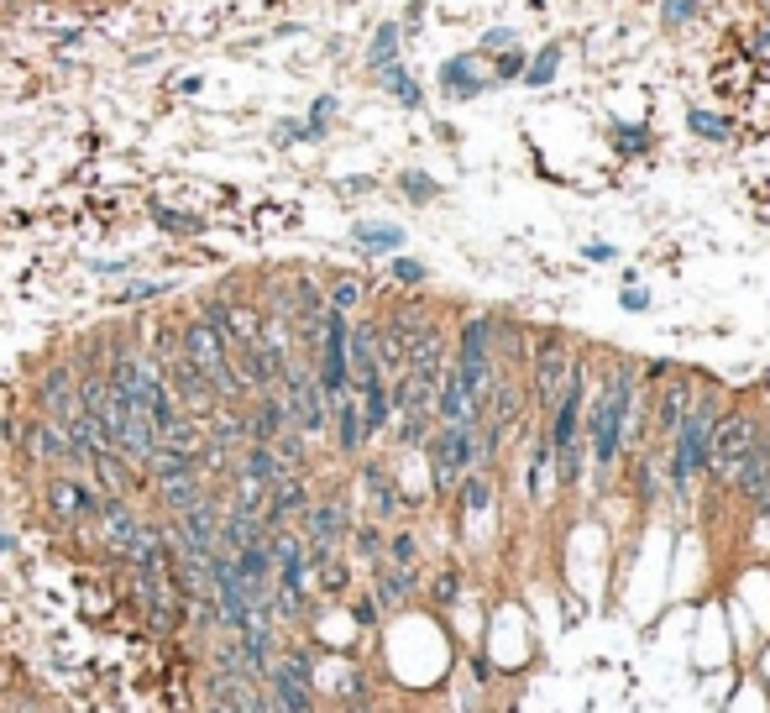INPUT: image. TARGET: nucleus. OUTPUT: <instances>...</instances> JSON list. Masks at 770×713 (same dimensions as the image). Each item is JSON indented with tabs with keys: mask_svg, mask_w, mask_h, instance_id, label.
I'll return each mask as SVG.
<instances>
[{
	"mask_svg": "<svg viewBox=\"0 0 770 713\" xmlns=\"http://www.w3.org/2000/svg\"><path fill=\"white\" fill-rule=\"evenodd\" d=\"M352 241L362 247V252H378V258H383V252H399V247H404V232L388 226V221H356Z\"/></svg>",
	"mask_w": 770,
	"mask_h": 713,
	"instance_id": "20",
	"label": "nucleus"
},
{
	"mask_svg": "<svg viewBox=\"0 0 770 713\" xmlns=\"http://www.w3.org/2000/svg\"><path fill=\"white\" fill-rule=\"evenodd\" d=\"M267 142H273V148H294V142H304V121H294V116L273 121V132H267Z\"/></svg>",
	"mask_w": 770,
	"mask_h": 713,
	"instance_id": "31",
	"label": "nucleus"
},
{
	"mask_svg": "<svg viewBox=\"0 0 770 713\" xmlns=\"http://www.w3.org/2000/svg\"><path fill=\"white\" fill-rule=\"evenodd\" d=\"M330 441L341 456H362L367 451V425H362V410H356V393H341L330 404Z\"/></svg>",
	"mask_w": 770,
	"mask_h": 713,
	"instance_id": "13",
	"label": "nucleus"
},
{
	"mask_svg": "<svg viewBox=\"0 0 770 713\" xmlns=\"http://www.w3.org/2000/svg\"><path fill=\"white\" fill-rule=\"evenodd\" d=\"M352 620L362 624V629H378V598H373V593L356 598V603H352Z\"/></svg>",
	"mask_w": 770,
	"mask_h": 713,
	"instance_id": "37",
	"label": "nucleus"
},
{
	"mask_svg": "<svg viewBox=\"0 0 770 713\" xmlns=\"http://www.w3.org/2000/svg\"><path fill=\"white\" fill-rule=\"evenodd\" d=\"M614 142H619V152H645L651 148V137H645V126H614Z\"/></svg>",
	"mask_w": 770,
	"mask_h": 713,
	"instance_id": "34",
	"label": "nucleus"
},
{
	"mask_svg": "<svg viewBox=\"0 0 770 713\" xmlns=\"http://www.w3.org/2000/svg\"><path fill=\"white\" fill-rule=\"evenodd\" d=\"M0 446H5V451H16V446H22V415H11V410L0 415Z\"/></svg>",
	"mask_w": 770,
	"mask_h": 713,
	"instance_id": "39",
	"label": "nucleus"
},
{
	"mask_svg": "<svg viewBox=\"0 0 770 713\" xmlns=\"http://www.w3.org/2000/svg\"><path fill=\"white\" fill-rule=\"evenodd\" d=\"M582 393H588V373H582V362H571V378L556 399V425H551V456H556V473L566 488L582 483Z\"/></svg>",
	"mask_w": 770,
	"mask_h": 713,
	"instance_id": "4",
	"label": "nucleus"
},
{
	"mask_svg": "<svg viewBox=\"0 0 770 713\" xmlns=\"http://www.w3.org/2000/svg\"><path fill=\"white\" fill-rule=\"evenodd\" d=\"M472 672H477V683H493V666H488V655H472Z\"/></svg>",
	"mask_w": 770,
	"mask_h": 713,
	"instance_id": "44",
	"label": "nucleus"
},
{
	"mask_svg": "<svg viewBox=\"0 0 770 713\" xmlns=\"http://www.w3.org/2000/svg\"><path fill=\"white\" fill-rule=\"evenodd\" d=\"M210 488H215L210 477H178V483H157V488H148V493H152V504H157V514H163V520H174V514H184V509L200 504Z\"/></svg>",
	"mask_w": 770,
	"mask_h": 713,
	"instance_id": "16",
	"label": "nucleus"
},
{
	"mask_svg": "<svg viewBox=\"0 0 770 713\" xmlns=\"http://www.w3.org/2000/svg\"><path fill=\"white\" fill-rule=\"evenodd\" d=\"M31 415L53 420V425H68L79 415V393H74V362H48L31 384Z\"/></svg>",
	"mask_w": 770,
	"mask_h": 713,
	"instance_id": "9",
	"label": "nucleus"
},
{
	"mask_svg": "<svg viewBox=\"0 0 770 713\" xmlns=\"http://www.w3.org/2000/svg\"><path fill=\"white\" fill-rule=\"evenodd\" d=\"M315 504V488H310V473H289L283 483L267 488L263 504V530H299V520Z\"/></svg>",
	"mask_w": 770,
	"mask_h": 713,
	"instance_id": "11",
	"label": "nucleus"
},
{
	"mask_svg": "<svg viewBox=\"0 0 770 713\" xmlns=\"http://www.w3.org/2000/svg\"><path fill=\"white\" fill-rule=\"evenodd\" d=\"M425 456H430V477H436V493H456V483L467 473H482V456H477V425H436L430 441H425Z\"/></svg>",
	"mask_w": 770,
	"mask_h": 713,
	"instance_id": "6",
	"label": "nucleus"
},
{
	"mask_svg": "<svg viewBox=\"0 0 770 713\" xmlns=\"http://www.w3.org/2000/svg\"><path fill=\"white\" fill-rule=\"evenodd\" d=\"M755 430H760V420L744 415V410L740 415H718V425H712V451H708V473L718 477V483H734L744 451L755 441Z\"/></svg>",
	"mask_w": 770,
	"mask_h": 713,
	"instance_id": "8",
	"label": "nucleus"
},
{
	"mask_svg": "<svg viewBox=\"0 0 770 713\" xmlns=\"http://www.w3.org/2000/svg\"><path fill=\"white\" fill-rule=\"evenodd\" d=\"M131 258H105V263H89V273H94V278H121V273H131Z\"/></svg>",
	"mask_w": 770,
	"mask_h": 713,
	"instance_id": "40",
	"label": "nucleus"
},
{
	"mask_svg": "<svg viewBox=\"0 0 770 713\" xmlns=\"http://www.w3.org/2000/svg\"><path fill=\"white\" fill-rule=\"evenodd\" d=\"M545 462H551V441H540L530 451V467H525V488L530 493H540V477H545Z\"/></svg>",
	"mask_w": 770,
	"mask_h": 713,
	"instance_id": "33",
	"label": "nucleus"
},
{
	"mask_svg": "<svg viewBox=\"0 0 770 713\" xmlns=\"http://www.w3.org/2000/svg\"><path fill=\"white\" fill-rule=\"evenodd\" d=\"M383 562H393V566H415V562H419V540H415V530H393V535H388Z\"/></svg>",
	"mask_w": 770,
	"mask_h": 713,
	"instance_id": "28",
	"label": "nucleus"
},
{
	"mask_svg": "<svg viewBox=\"0 0 770 713\" xmlns=\"http://www.w3.org/2000/svg\"><path fill=\"white\" fill-rule=\"evenodd\" d=\"M456 493H462V509H467V514H482V509L493 504V483L482 473H467L456 483Z\"/></svg>",
	"mask_w": 770,
	"mask_h": 713,
	"instance_id": "26",
	"label": "nucleus"
},
{
	"mask_svg": "<svg viewBox=\"0 0 770 713\" xmlns=\"http://www.w3.org/2000/svg\"><path fill=\"white\" fill-rule=\"evenodd\" d=\"M530 384H534V404H556L561 399L566 378H571V347H566L561 336H540L534 341V356H530Z\"/></svg>",
	"mask_w": 770,
	"mask_h": 713,
	"instance_id": "10",
	"label": "nucleus"
},
{
	"mask_svg": "<svg viewBox=\"0 0 770 713\" xmlns=\"http://www.w3.org/2000/svg\"><path fill=\"white\" fill-rule=\"evenodd\" d=\"M588 258H593V263H608V258H614V247H603V241H593V247H588Z\"/></svg>",
	"mask_w": 770,
	"mask_h": 713,
	"instance_id": "45",
	"label": "nucleus"
},
{
	"mask_svg": "<svg viewBox=\"0 0 770 713\" xmlns=\"http://www.w3.org/2000/svg\"><path fill=\"white\" fill-rule=\"evenodd\" d=\"M399 42H404V27H399V22H383V27L373 32V48H367V68L378 74L383 63H399V53H404Z\"/></svg>",
	"mask_w": 770,
	"mask_h": 713,
	"instance_id": "22",
	"label": "nucleus"
},
{
	"mask_svg": "<svg viewBox=\"0 0 770 713\" xmlns=\"http://www.w3.org/2000/svg\"><path fill=\"white\" fill-rule=\"evenodd\" d=\"M378 85H383L404 111H419V105H425V89H419V79L404 63H383V68H378Z\"/></svg>",
	"mask_w": 770,
	"mask_h": 713,
	"instance_id": "19",
	"label": "nucleus"
},
{
	"mask_svg": "<svg viewBox=\"0 0 770 713\" xmlns=\"http://www.w3.org/2000/svg\"><path fill=\"white\" fill-rule=\"evenodd\" d=\"M504 48H514V32H508V27L482 32V53H504Z\"/></svg>",
	"mask_w": 770,
	"mask_h": 713,
	"instance_id": "41",
	"label": "nucleus"
},
{
	"mask_svg": "<svg viewBox=\"0 0 770 713\" xmlns=\"http://www.w3.org/2000/svg\"><path fill=\"white\" fill-rule=\"evenodd\" d=\"M310 588H320L326 598H341L352 588V562L341 556V551H330L320 562H310Z\"/></svg>",
	"mask_w": 770,
	"mask_h": 713,
	"instance_id": "18",
	"label": "nucleus"
},
{
	"mask_svg": "<svg viewBox=\"0 0 770 713\" xmlns=\"http://www.w3.org/2000/svg\"><path fill=\"white\" fill-rule=\"evenodd\" d=\"M362 493H367V504H373V520H378V525L399 520L404 493H399V483H393V473H388L383 462H362Z\"/></svg>",
	"mask_w": 770,
	"mask_h": 713,
	"instance_id": "12",
	"label": "nucleus"
},
{
	"mask_svg": "<svg viewBox=\"0 0 770 713\" xmlns=\"http://www.w3.org/2000/svg\"><path fill=\"white\" fill-rule=\"evenodd\" d=\"M629 410H634V362H619V367H614V378H608V384H603V393H597L593 415H588L597 467H614V462H619Z\"/></svg>",
	"mask_w": 770,
	"mask_h": 713,
	"instance_id": "2",
	"label": "nucleus"
},
{
	"mask_svg": "<svg viewBox=\"0 0 770 713\" xmlns=\"http://www.w3.org/2000/svg\"><path fill=\"white\" fill-rule=\"evenodd\" d=\"M415 593H419V572H415V566L373 562V598H378V609H404Z\"/></svg>",
	"mask_w": 770,
	"mask_h": 713,
	"instance_id": "14",
	"label": "nucleus"
},
{
	"mask_svg": "<svg viewBox=\"0 0 770 713\" xmlns=\"http://www.w3.org/2000/svg\"><path fill=\"white\" fill-rule=\"evenodd\" d=\"M100 504H105V493H100L85 473H48L42 477V509H48V520L63 525V530H89Z\"/></svg>",
	"mask_w": 770,
	"mask_h": 713,
	"instance_id": "7",
	"label": "nucleus"
},
{
	"mask_svg": "<svg viewBox=\"0 0 770 713\" xmlns=\"http://www.w3.org/2000/svg\"><path fill=\"white\" fill-rule=\"evenodd\" d=\"M519 74H525V48H504L493 63V79H519Z\"/></svg>",
	"mask_w": 770,
	"mask_h": 713,
	"instance_id": "35",
	"label": "nucleus"
},
{
	"mask_svg": "<svg viewBox=\"0 0 770 713\" xmlns=\"http://www.w3.org/2000/svg\"><path fill=\"white\" fill-rule=\"evenodd\" d=\"M178 95H184V100H194V95H200V74H189V79H178Z\"/></svg>",
	"mask_w": 770,
	"mask_h": 713,
	"instance_id": "43",
	"label": "nucleus"
},
{
	"mask_svg": "<svg viewBox=\"0 0 770 713\" xmlns=\"http://www.w3.org/2000/svg\"><path fill=\"white\" fill-rule=\"evenodd\" d=\"M152 226H157V232H168V237H205V215L168 210V205H152Z\"/></svg>",
	"mask_w": 770,
	"mask_h": 713,
	"instance_id": "21",
	"label": "nucleus"
},
{
	"mask_svg": "<svg viewBox=\"0 0 770 713\" xmlns=\"http://www.w3.org/2000/svg\"><path fill=\"white\" fill-rule=\"evenodd\" d=\"M488 85H493V74H482V68H477V53H456V59L441 63L445 100H477Z\"/></svg>",
	"mask_w": 770,
	"mask_h": 713,
	"instance_id": "15",
	"label": "nucleus"
},
{
	"mask_svg": "<svg viewBox=\"0 0 770 713\" xmlns=\"http://www.w3.org/2000/svg\"><path fill=\"white\" fill-rule=\"evenodd\" d=\"M11 551H16V535H11V530H0V556H11Z\"/></svg>",
	"mask_w": 770,
	"mask_h": 713,
	"instance_id": "46",
	"label": "nucleus"
},
{
	"mask_svg": "<svg viewBox=\"0 0 770 713\" xmlns=\"http://www.w3.org/2000/svg\"><path fill=\"white\" fill-rule=\"evenodd\" d=\"M163 295H174L168 278H131L116 295V304H131V310H137V304H152V299H163Z\"/></svg>",
	"mask_w": 770,
	"mask_h": 713,
	"instance_id": "25",
	"label": "nucleus"
},
{
	"mask_svg": "<svg viewBox=\"0 0 770 713\" xmlns=\"http://www.w3.org/2000/svg\"><path fill=\"white\" fill-rule=\"evenodd\" d=\"M556 68H561V48H540V59H534L519 79H525L530 89H545L551 79H556Z\"/></svg>",
	"mask_w": 770,
	"mask_h": 713,
	"instance_id": "27",
	"label": "nucleus"
},
{
	"mask_svg": "<svg viewBox=\"0 0 770 713\" xmlns=\"http://www.w3.org/2000/svg\"><path fill=\"white\" fill-rule=\"evenodd\" d=\"M686 126H692L697 137H708V142H723V137H729V121L708 116V111H692V116H686Z\"/></svg>",
	"mask_w": 770,
	"mask_h": 713,
	"instance_id": "30",
	"label": "nucleus"
},
{
	"mask_svg": "<svg viewBox=\"0 0 770 713\" xmlns=\"http://www.w3.org/2000/svg\"><path fill=\"white\" fill-rule=\"evenodd\" d=\"M712 425H718V399H712V393L692 399V410H686L682 425H677V456H671V488H677V493H686L697 473H708Z\"/></svg>",
	"mask_w": 770,
	"mask_h": 713,
	"instance_id": "5",
	"label": "nucleus"
},
{
	"mask_svg": "<svg viewBox=\"0 0 770 713\" xmlns=\"http://www.w3.org/2000/svg\"><path fill=\"white\" fill-rule=\"evenodd\" d=\"M399 189H404L415 205H430V200L441 195V184H436V178H425L419 168H404V174H399Z\"/></svg>",
	"mask_w": 770,
	"mask_h": 713,
	"instance_id": "29",
	"label": "nucleus"
},
{
	"mask_svg": "<svg viewBox=\"0 0 770 713\" xmlns=\"http://www.w3.org/2000/svg\"><path fill=\"white\" fill-rule=\"evenodd\" d=\"M346 546H352V556H362V562H383L388 535H383V525H378V520H362V525H352Z\"/></svg>",
	"mask_w": 770,
	"mask_h": 713,
	"instance_id": "23",
	"label": "nucleus"
},
{
	"mask_svg": "<svg viewBox=\"0 0 770 713\" xmlns=\"http://www.w3.org/2000/svg\"><path fill=\"white\" fill-rule=\"evenodd\" d=\"M278 399H283V410H289V425H294L304 441H326L330 436V404L320 384H315V362L310 356H299L283 367V378H278Z\"/></svg>",
	"mask_w": 770,
	"mask_h": 713,
	"instance_id": "3",
	"label": "nucleus"
},
{
	"mask_svg": "<svg viewBox=\"0 0 770 713\" xmlns=\"http://www.w3.org/2000/svg\"><path fill=\"white\" fill-rule=\"evenodd\" d=\"M430 598H436V603H456V598H462V572H451V566H445V572H436Z\"/></svg>",
	"mask_w": 770,
	"mask_h": 713,
	"instance_id": "32",
	"label": "nucleus"
},
{
	"mask_svg": "<svg viewBox=\"0 0 770 713\" xmlns=\"http://www.w3.org/2000/svg\"><path fill=\"white\" fill-rule=\"evenodd\" d=\"M645 304H651L645 289H629V295H623V310H645Z\"/></svg>",
	"mask_w": 770,
	"mask_h": 713,
	"instance_id": "42",
	"label": "nucleus"
},
{
	"mask_svg": "<svg viewBox=\"0 0 770 713\" xmlns=\"http://www.w3.org/2000/svg\"><path fill=\"white\" fill-rule=\"evenodd\" d=\"M178 352L194 362V373L210 384L215 404H231V410H241V404L252 399V393H247V384L237 378V362H231L226 336L210 326L205 315H184V321H178Z\"/></svg>",
	"mask_w": 770,
	"mask_h": 713,
	"instance_id": "1",
	"label": "nucleus"
},
{
	"mask_svg": "<svg viewBox=\"0 0 770 713\" xmlns=\"http://www.w3.org/2000/svg\"><path fill=\"white\" fill-rule=\"evenodd\" d=\"M692 399H697L692 378H671V384L660 388V399H655V430H660V436H677V425H682V415L692 410Z\"/></svg>",
	"mask_w": 770,
	"mask_h": 713,
	"instance_id": "17",
	"label": "nucleus"
},
{
	"mask_svg": "<svg viewBox=\"0 0 770 713\" xmlns=\"http://www.w3.org/2000/svg\"><path fill=\"white\" fill-rule=\"evenodd\" d=\"M660 16H666V27H686V22L697 16V0H666Z\"/></svg>",
	"mask_w": 770,
	"mask_h": 713,
	"instance_id": "36",
	"label": "nucleus"
},
{
	"mask_svg": "<svg viewBox=\"0 0 770 713\" xmlns=\"http://www.w3.org/2000/svg\"><path fill=\"white\" fill-rule=\"evenodd\" d=\"M362 299H367V284H362V278H330L326 284V304L341 310V315H352Z\"/></svg>",
	"mask_w": 770,
	"mask_h": 713,
	"instance_id": "24",
	"label": "nucleus"
},
{
	"mask_svg": "<svg viewBox=\"0 0 770 713\" xmlns=\"http://www.w3.org/2000/svg\"><path fill=\"white\" fill-rule=\"evenodd\" d=\"M393 278H399V284H425V263H415V258H393Z\"/></svg>",
	"mask_w": 770,
	"mask_h": 713,
	"instance_id": "38",
	"label": "nucleus"
}]
</instances>
